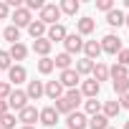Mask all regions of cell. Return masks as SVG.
I'll list each match as a JSON object with an SVG mask.
<instances>
[{
  "label": "cell",
  "instance_id": "cell-1",
  "mask_svg": "<svg viewBox=\"0 0 129 129\" xmlns=\"http://www.w3.org/2000/svg\"><path fill=\"white\" fill-rule=\"evenodd\" d=\"M58 18H61V8H58V5L46 3V5L41 8V18H38V20H41L46 28H48V25H56V20H58Z\"/></svg>",
  "mask_w": 129,
  "mask_h": 129
},
{
  "label": "cell",
  "instance_id": "cell-2",
  "mask_svg": "<svg viewBox=\"0 0 129 129\" xmlns=\"http://www.w3.org/2000/svg\"><path fill=\"white\" fill-rule=\"evenodd\" d=\"M101 51H104V53H109V56H116V53L121 51V38H119V36H114V33L104 36V38H101Z\"/></svg>",
  "mask_w": 129,
  "mask_h": 129
},
{
  "label": "cell",
  "instance_id": "cell-3",
  "mask_svg": "<svg viewBox=\"0 0 129 129\" xmlns=\"http://www.w3.org/2000/svg\"><path fill=\"white\" fill-rule=\"evenodd\" d=\"M28 106V96H25V91H10V96H8V109H15V111H20V109H25Z\"/></svg>",
  "mask_w": 129,
  "mask_h": 129
},
{
  "label": "cell",
  "instance_id": "cell-4",
  "mask_svg": "<svg viewBox=\"0 0 129 129\" xmlns=\"http://www.w3.org/2000/svg\"><path fill=\"white\" fill-rule=\"evenodd\" d=\"M63 46H66V53H69V56H71V53L84 51V41H81V36H79V33H69L66 38H63Z\"/></svg>",
  "mask_w": 129,
  "mask_h": 129
},
{
  "label": "cell",
  "instance_id": "cell-5",
  "mask_svg": "<svg viewBox=\"0 0 129 129\" xmlns=\"http://www.w3.org/2000/svg\"><path fill=\"white\" fill-rule=\"evenodd\" d=\"M18 121H23V126H33V124L38 121V109L28 104L25 109H20V111H18Z\"/></svg>",
  "mask_w": 129,
  "mask_h": 129
},
{
  "label": "cell",
  "instance_id": "cell-6",
  "mask_svg": "<svg viewBox=\"0 0 129 129\" xmlns=\"http://www.w3.org/2000/svg\"><path fill=\"white\" fill-rule=\"evenodd\" d=\"M38 121H41L43 126H56V124H58V111H56L53 106H46V109L38 111Z\"/></svg>",
  "mask_w": 129,
  "mask_h": 129
},
{
  "label": "cell",
  "instance_id": "cell-7",
  "mask_svg": "<svg viewBox=\"0 0 129 129\" xmlns=\"http://www.w3.org/2000/svg\"><path fill=\"white\" fill-rule=\"evenodd\" d=\"M66 124H69V129H86V126H89V119H86V114H81V111H71V114L66 116Z\"/></svg>",
  "mask_w": 129,
  "mask_h": 129
},
{
  "label": "cell",
  "instance_id": "cell-8",
  "mask_svg": "<svg viewBox=\"0 0 129 129\" xmlns=\"http://www.w3.org/2000/svg\"><path fill=\"white\" fill-rule=\"evenodd\" d=\"M81 96H86V99H96L99 96V91H101V84H96L94 79H86L84 84H81Z\"/></svg>",
  "mask_w": 129,
  "mask_h": 129
},
{
  "label": "cell",
  "instance_id": "cell-9",
  "mask_svg": "<svg viewBox=\"0 0 129 129\" xmlns=\"http://www.w3.org/2000/svg\"><path fill=\"white\" fill-rule=\"evenodd\" d=\"M30 13L25 10V8H18V10H13V25L15 28H28L30 25Z\"/></svg>",
  "mask_w": 129,
  "mask_h": 129
},
{
  "label": "cell",
  "instance_id": "cell-10",
  "mask_svg": "<svg viewBox=\"0 0 129 129\" xmlns=\"http://www.w3.org/2000/svg\"><path fill=\"white\" fill-rule=\"evenodd\" d=\"M61 86H69V89H76V84L81 81V76L74 71V69H66V71H61Z\"/></svg>",
  "mask_w": 129,
  "mask_h": 129
},
{
  "label": "cell",
  "instance_id": "cell-11",
  "mask_svg": "<svg viewBox=\"0 0 129 129\" xmlns=\"http://www.w3.org/2000/svg\"><path fill=\"white\" fill-rule=\"evenodd\" d=\"M43 94H46L48 99H53V101L61 99V96H63V86H61V81H48V84L43 86Z\"/></svg>",
  "mask_w": 129,
  "mask_h": 129
},
{
  "label": "cell",
  "instance_id": "cell-12",
  "mask_svg": "<svg viewBox=\"0 0 129 129\" xmlns=\"http://www.w3.org/2000/svg\"><path fill=\"white\" fill-rule=\"evenodd\" d=\"M69 33H66V28H63L61 23H56V25H48V30H46V38L53 43V41H63Z\"/></svg>",
  "mask_w": 129,
  "mask_h": 129
},
{
  "label": "cell",
  "instance_id": "cell-13",
  "mask_svg": "<svg viewBox=\"0 0 129 129\" xmlns=\"http://www.w3.org/2000/svg\"><path fill=\"white\" fill-rule=\"evenodd\" d=\"M25 96H28V101H30V99H33V101H38V99L43 96V81H28Z\"/></svg>",
  "mask_w": 129,
  "mask_h": 129
},
{
  "label": "cell",
  "instance_id": "cell-14",
  "mask_svg": "<svg viewBox=\"0 0 129 129\" xmlns=\"http://www.w3.org/2000/svg\"><path fill=\"white\" fill-rule=\"evenodd\" d=\"M51 48H53V43H51L48 38H38V41H33V51H36L41 58H46V56L51 53Z\"/></svg>",
  "mask_w": 129,
  "mask_h": 129
},
{
  "label": "cell",
  "instance_id": "cell-15",
  "mask_svg": "<svg viewBox=\"0 0 129 129\" xmlns=\"http://www.w3.org/2000/svg\"><path fill=\"white\" fill-rule=\"evenodd\" d=\"M8 79H10V84H23L28 79V74H25L23 66H10L8 69Z\"/></svg>",
  "mask_w": 129,
  "mask_h": 129
},
{
  "label": "cell",
  "instance_id": "cell-16",
  "mask_svg": "<svg viewBox=\"0 0 129 129\" xmlns=\"http://www.w3.org/2000/svg\"><path fill=\"white\" fill-rule=\"evenodd\" d=\"M91 79L96 81V84H101V81H106L109 79V69H106V63H94V71H91Z\"/></svg>",
  "mask_w": 129,
  "mask_h": 129
},
{
  "label": "cell",
  "instance_id": "cell-17",
  "mask_svg": "<svg viewBox=\"0 0 129 129\" xmlns=\"http://www.w3.org/2000/svg\"><path fill=\"white\" fill-rule=\"evenodd\" d=\"M84 53H86L89 61L99 58V53H101V43H99V41H86V43H84Z\"/></svg>",
  "mask_w": 129,
  "mask_h": 129
},
{
  "label": "cell",
  "instance_id": "cell-18",
  "mask_svg": "<svg viewBox=\"0 0 129 129\" xmlns=\"http://www.w3.org/2000/svg\"><path fill=\"white\" fill-rule=\"evenodd\" d=\"M53 109H56L58 114H66V116H69L71 111H76V106H74V104H71V101H69L66 96H61V99H56V104H53Z\"/></svg>",
  "mask_w": 129,
  "mask_h": 129
},
{
  "label": "cell",
  "instance_id": "cell-19",
  "mask_svg": "<svg viewBox=\"0 0 129 129\" xmlns=\"http://www.w3.org/2000/svg\"><path fill=\"white\" fill-rule=\"evenodd\" d=\"M76 28H79V36H91L94 28H96V23H94V18H81L76 23Z\"/></svg>",
  "mask_w": 129,
  "mask_h": 129
},
{
  "label": "cell",
  "instance_id": "cell-20",
  "mask_svg": "<svg viewBox=\"0 0 129 129\" xmlns=\"http://www.w3.org/2000/svg\"><path fill=\"white\" fill-rule=\"evenodd\" d=\"M46 25L41 23V20H30V25H28V33L33 36V41H38V38H46Z\"/></svg>",
  "mask_w": 129,
  "mask_h": 129
},
{
  "label": "cell",
  "instance_id": "cell-21",
  "mask_svg": "<svg viewBox=\"0 0 129 129\" xmlns=\"http://www.w3.org/2000/svg\"><path fill=\"white\" fill-rule=\"evenodd\" d=\"M106 23H109V25H114V28H119V25H124V13H121L119 8H114V10H109V13H106Z\"/></svg>",
  "mask_w": 129,
  "mask_h": 129
},
{
  "label": "cell",
  "instance_id": "cell-22",
  "mask_svg": "<svg viewBox=\"0 0 129 129\" xmlns=\"http://www.w3.org/2000/svg\"><path fill=\"white\" fill-rule=\"evenodd\" d=\"M74 71H76L79 76H86V74H91V71H94V61H89V58L84 56L81 61H76V69H74Z\"/></svg>",
  "mask_w": 129,
  "mask_h": 129
},
{
  "label": "cell",
  "instance_id": "cell-23",
  "mask_svg": "<svg viewBox=\"0 0 129 129\" xmlns=\"http://www.w3.org/2000/svg\"><path fill=\"white\" fill-rule=\"evenodd\" d=\"M58 8H61V13H66V15H76L79 8H81V3H79V0H63Z\"/></svg>",
  "mask_w": 129,
  "mask_h": 129
},
{
  "label": "cell",
  "instance_id": "cell-24",
  "mask_svg": "<svg viewBox=\"0 0 129 129\" xmlns=\"http://www.w3.org/2000/svg\"><path fill=\"white\" fill-rule=\"evenodd\" d=\"M3 36H5V41H10V46L20 43V28H15V25H8L3 30Z\"/></svg>",
  "mask_w": 129,
  "mask_h": 129
},
{
  "label": "cell",
  "instance_id": "cell-25",
  "mask_svg": "<svg viewBox=\"0 0 129 129\" xmlns=\"http://www.w3.org/2000/svg\"><path fill=\"white\" fill-rule=\"evenodd\" d=\"M8 53H10V58H13V61H23V58L28 56V48H25L23 43H15V46H10V51H8Z\"/></svg>",
  "mask_w": 129,
  "mask_h": 129
},
{
  "label": "cell",
  "instance_id": "cell-26",
  "mask_svg": "<svg viewBox=\"0 0 129 129\" xmlns=\"http://www.w3.org/2000/svg\"><path fill=\"white\" fill-rule=\"evenodd\" d=\"M101 109H104V116H106V119H111V116H116V114L121 111L119 101H104V104H101Z\"/></svg>",
  "mask_w": 129,
  "mask_h": 129
},
{
  "label": "cell",
  "instance_id": "cell-27",
  "mask_svg": "<svg viewBox=\"0 0 129 129\" xmlns=\"http://www.w3.org/2000/svg\"><path fill=\"white\" fill-rule=\"evenodd\" d=\"M89 129H109V119L104 114H96L89 119Z\"/></svg>",
  "mask_w": 129,
  "mask_h": 129
},
{
  "label": "cell",
  "instance_id": "cell-28",
  "mask_svg": "<svg viewBox=\"0 0 129 129\" xmlns=\"http://www.w3.org/2000/svg\"><path fill=\"white\" fill-rule=\"evenodd\" d=\"M53 66H56V69H61V71L71 69V56H69V53H58V56L53 58Z\"/></svg>",
  "mask_w": 129,
  "mask_h": 129
},
{
  "label": "cell",
  "instance_id": "cell-29",
  "mask_svg": "<svg viewBox=\"0 0 129 129\" xmlns=\"http://www.w3.org/2000/svg\"><path fill=\"white\" fill-rule=\"evenodd\" d=\"M109 76L116 81V79H129V71H126V66H121V63H114V66L109 69Z\"/></svg>",
  "mask_w": 129,
  "mask_h": 129
},
{
  "label": "cell",
  "instance_id": "cell-30",
  "mask_svg": "<svg viewBox=\"0 0 129 129\" xmlns=\"http://www.w3.org/2000/svg\"><path fill=\"white\" fill-rule=\"evenodd\" d=\"M15 114L13 111H8V114H3V116H0V129H15Z\"/></svg>",
  "mask_w": 129,
  "mask_h": 129
},
{
  "label": "cell",
  "instance_id": "cell-31",
  "mask_svg": "<svg viewBox=\"0 0 129 129\" xmlns=\"http://www.w3.org/2000/svg\"><path fill=\"white\" fill-rule=\"evenodd\" d=\"M111 86H114V91H116L119 96L129 94V79H116V81H111Z\"/></svg>",
  "mask_w": 129,
  "mask_h": 129
},
{
  "label": "cell",
  "instance_id": "cell-32",
  "mask_svg": "<svg viewBox=\"0 0 129 129\" xmlns=\"http://www.w3.org/2000/svg\"><path fill=\"white\" fill-rule=\"evenodd\" d=\"M84 111H86V114H91V116H96V114L101 111V101H96V99H89V101L84 104Z\"/></svg>",
  "mask_w": 129,
  "mask_h": 129
},
{
  "label": "cell",
  "instance_id": "cell-33",
  "mask_svg": "<svg viewBox=\"0 0 129 129\" xmlns=\"http://www.w3.org/2000/svg\"><path fill=\"white\" fill-rule=\"evenodd\" d=\"M53 69H56V66H53V58H48V56H46V58H41V61H38V71H41V74H51Z\"/></svg>",
  "mask_w": 129,
  "mask_h": 129
},
{
  "label": "cell",
  "instance_id": "cell-34",
  "mask_svg": "<svg viewBox=\"0 0 129 129\" xmlns=\"http://www.w3.org/2000/svg\"><path fill=\"white\" fill-rule=\"evenodd\" d=\"M13 66V58H10V53L8 51H0V71H8Z\"/></svg>",
  "mask_w": 129,
  "mask_h": 129
},
{
  "label": "cell",
  "instance_id": "cell-35",
  "mask_svg": "<svg viewBox=\"0 0 129 129\" xmlns=\"http://www.w3.org/2000/svg\"><path fill=\"white\" fill-rule=\"evenodd\" d=\"M63 96H66V99H69L74 106H79V104H81V91H79V89H69Z\"/></svg>",
  "mask_w": 129,
  "mask_h": 129
},
{
  "label": "cell",
  "instance_id": "cell-36",
  "mask_svg": "<svg viewBox=\"0 0 129 129\" xmlns=\"http://www.w3.org/2000/svg\"><path fill=\"white\" fill-rule=\"evenodd\" d=\"M10 91H13V86H10L8 81H0V101H8Z\"/></svg>",
  "mask_w": 129,
  "mask_h": 129
},
{
  "label": "cell",
  "instance_id": "cell-37",
  "mask_svg": "<svg viewBox=\"0 0 129 129\" xmlns=\"http://www.w3.org/2000/svg\"><path fill=\"white\" fill-rule=\"evenodd\" d=\"M43 5H46L43 0H25V5H23V8H25V10L30 13V10H41Z\"/></svg>",
  "mask_w": 129,
  "mask_h": 129
},
{
  "label": "cell",
  "instance_id": "cell-38",
  "mask_svg": "<svg viewBox=\"0 0 129 129\" xmlns=\"http://www.w3.org/2000/svg\"><path fill=\"white\" fill-rule=\"evenodd\" d=\"M116 63H121V66H129V51H126V48H121V51L116 53Z\"/></svg>",
  "mask_w": 129,
  "mask_h": 129
},
{
  "label": "cell",
  "instance_id": "cell-39",
  "mask_svg": "<svg viewBox=\"0 0 129 129\" xmlns=\"http://www.w3.org/2000/svg\"><path fill=\"white\" fill-rule=\"evenodd\" d=\"M96 8H99V10H104V13H109V10H114V0H99Z\"/></svg>",
  "mask_w": 129,
  "mask_h": 129
},
{
  "label": "cell",
  "instance_id": "cell-40",
  "mask_svg": "<svg viewBox=\"0 0 129 129\" xmlns=\"http://www.w3.org/2000/svg\"><path fill=\"white\" fill-rule=\"evenodd\" d=\"M10 15V8H8V3H0V20H5Z\"/></svg>",
  "mask_w": 129,
  "mask_h": 129
},
{
  "label": "cell",
  "instance_id": "cell-41",
  "mask_svg": "<svg viewBox=\"0 0 129 129\" xmlns=\"http://www.w3.org/2000/svg\"><path fill=\"white\" fill-rule=\"evenodd\" d=\"M119 106H121V109H129V94H124V96H121V101H119Z\"/></svg>",
  "mask_w": 129,
  "mask_h": 129
},
{
  "label": "cell",
  "instance_id": "cell-42",
  "mask_svg": "<svg viewBox=\"0 0 129 129\" xmlns=\"http://www.w3.org/2000/svg\"><path fill=\"white\" fill-rule=\"evenodd\" d=\"M10 109H8V101H0V116H3V114H8Z\"/></svg>",
  "mask_w": 129,
  "mask_h": 129
},
{
  "label": "cell",
  "instance_id": "cell-43",
  "mask_svg": "<svg viewBox=\"0 0 129 129\" xmlns=\"http://www.w3.org/2000/svg\"><path fill=\"white\" fill-rule=\"evenodd\" d=\"M124 25H129V15H124Z\"/></svg>",
  "mask_w": 129,
  "mask_h": 129
},
{
  "label": "cell",
  "instance_id": "cell-44",
  "mask_svg": "<svg viewBox=\"0 0 129 129\" xmlns=\"http://www.w3.org/2000/svg\"><path fill=\"white\" fill-rule=\"evenodd\" d=\"M20 129H36V126H20Z\"/></svg>",
  "mask_w": 129,
  "mask_h": 129
},
{
  "label": "cell",
  "instance_id": "cell-45",
  "mask_svg": "<svg viewBox=\"0 0 129 129\" xmlns=\"http://www.w3.org/2000/svg\"><path fill=\"white\" fill-rule=\"evenodd\" d=\"M124 129H129V121H126V124H124Z\"/></svg>",
  "mask_w": 129,
  "mask_h": 129
},
{
  "label": "cell",
  "instance_id": "cell-46",
  "mask_svg": "<svg viewBox=\"0 0 129 129\" xmlns=\"http://www.w3.org/2000/svg\"><path fill=\"white\" fill-rule=\"evenodd\" d=\"M124 5H126V8H129V0H126V3H124Z\"/></svg>",
  "mask_w": 129,
  "mask_h": 129
},
{
  "label": "cell",
  "instance_id": "cell-47",
  "mask_svg": "<svg viewBox=\"0 0 129 129\" xmlns=\"http://www.w3.org/2000/svg\"><path fill=\"white\" fill-rule=\"evenodd\" d=\"M109 129H114V126H109Z\"/></svg>",
  "mask_w": 129,
  "mask_h": 129
}]
</instances>
